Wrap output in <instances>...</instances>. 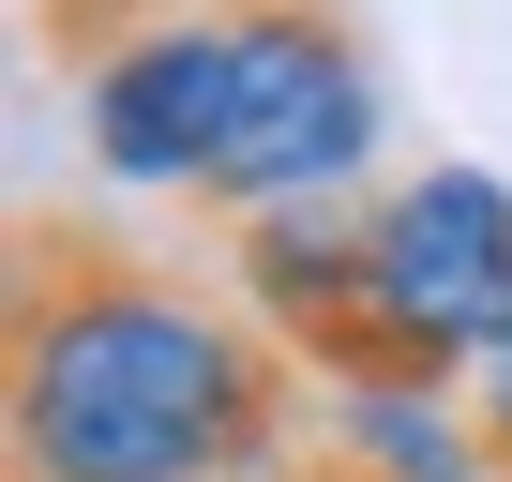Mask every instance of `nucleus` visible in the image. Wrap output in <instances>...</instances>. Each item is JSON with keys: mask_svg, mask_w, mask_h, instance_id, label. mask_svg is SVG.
I'll use <instances>...</instances> for the list:
<instances>
[{"mask_svg": "<svg viewBox=\"0 0 512 482\" xmlns=\"http://www.w3.org/2000/svg\"><path fill=\"white\" fill-rule=\"evenodd\" d=\"M91 151L121 181H166L196 226L317 211L377 151V76L347 0H181L91 76Z\"/></svg>", "mask_w": 512, "mask_h": 482, "instance_id": "nucleus-2", "label": "nucleus"}, {"mask_svg": "<svg viewBox=\"0 0 512 482\" xmlns=\"http://www.w3.org/2000/svg\"><path fill=\"white\" fill-rule=\"evenodd\" d=\"M31 16H46V61H76V76H106L136 31H166L181 16V0H31Z\"/></svg>", "mask_w": 512, "mask_h": 482, "instance_id": "nucleus-4", "label": "nucleus"}, {"mask_svg": "<svg viewBox=\"0 0 512 482\" xmlns=\"http://www.w3.org/2000/svg\"><path fill=\"white\" fill-rule=\"evenodd\" d=\"M256 482H392V467H362V452H287V467H256Z\"/></svg>", "mask_w": 512, "mask_h": 482, "instance_id": "nucleus-6", "label": "nucleus"}, {"mask_svg": "<svg viewBox=\"0 0 512 482\" xmlns=\"http://www.w3.org/2000/svg\"><path fill=\"white\" fill-rule=\"evenodd\" d=\"M0 452L16 482H256L302 452V362L196 257L31 196L0 287Z\"/></svg>", "mask_w": 512, "mask_h": 482, "instance_id": "nucleus-1", "label": "nucleus"}, {"mask_svg": "<svg viewBox=\"0 0 512 482\" xmlns=\"http://www.w3.org/2000/svg\"><path fill=\"white\" fill-rule=\"evenodd\" d=\"M467 422H482V482H512V347L467 377Z\"/></svg>", "mask_w": 512, "mask_h": 482, "instance_id": "nucleus-5", "label": "nucleus"}, {"mask_svg": "<svg viewBox=\"0 0 512 482\" xmlns=\"http://www.w3.org/2000/svg\"><path fill=\"white\" fill-rule=\"evenodd\" d=\"M362 257H377V287H392V317L422 332L437 377H482V362L512 347V196H497L482 166L392 181V196L362 211Z\"/></svg>", "mask_w": 512, "mask_h": 482, "instance_id": "nucleus-3", "label": "nucleus"}]
</instances>
